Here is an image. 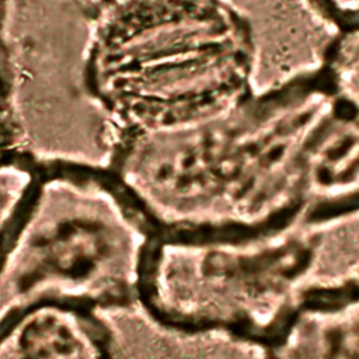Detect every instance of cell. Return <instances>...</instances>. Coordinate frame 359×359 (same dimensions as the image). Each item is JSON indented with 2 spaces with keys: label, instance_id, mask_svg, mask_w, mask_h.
I'll use <instances>...</instances> for the list:
<instances>
[{
  "label": "cell",
  "instance_id": "6da1fadb",
  "mask_svg": "<svg viewBox=\"0 0 359 359\" xmlns=\"http://www.w3.org/2000/svg\"><path fill=\"white\" fill-rule=\"evenodd\" d=\"M87 87L121 133L208 118L250 94L244 28L222 0L105 4Z\"/></svg>",
  "mask_w": 359,
  "mask_h": 359
},
{
  "label": "cell",
  "instance_id": "7a4b0ae2",
  "mask_svg": "<svg viewBox=\"0 0 359 359\" xmlns=\"http://www.w3.org/2000/svg\"><path fill=\"white\" fill-rule=\"evenodd\" d=\"M157 237L109 170L39 165L0 247V328L39 303L91 311L139 299Z\"/></svg>",
  "mask_w": 359,
  "mask_h": 359
},
{
  "label": "cell",
  "instance_id": "3957f363",
  "mask_svg": "<svg viewBox=\"0 0 359 359\" xmlns=\"http://www.w3.org/2000/svg\"><path fill=\"white\" fill-rule=\"evenodd\" d=\"M101 0H0V112L10 151L108 170L121 130L91 97Z\"/></svg>",
  "mask_w": 359,
  "mask_h": 359
},
{
  "label": "cell",
  "instance_id": "277c9868",
  "mask_svg": "<svg viewBox=\"0 0 359 359\" xmlns=\"http://www.w3.org/2000/svg\"><path fill=\"white\" fill-rule=\"evenodd\" d=\"M248 46V90L264 97L328 66L341 24L321 0H222Z\"/></svg>",
  "mask_w": 359,
  "mask_h": 359
},
{
  "label": "cell",
  "instance_id": "5b68a950",
  "mask_svg": "<svg viewBox=\"0 0 359 359\" xmlns=\"http://www.w3.org/2000/svg\"><path fill=\"white\" fill-rule=\"evenodd\" d=\"M91 313L104 331L107 359H243L233 332L171 325L140 299L101 306Z\"/></svg>",
  "mask_w": 359,
  "mask_h": 359
},
{
  "label": "cell",
  "instance_id": "8992f818",
  "mask_svg": "<svg viewBox=\"0 0 359 359\" xmlns=\"http://www.w3.org/2000/svg\"><path fill=\"white\" fill-rule=\"evenodd\" d=\"M0 359H107L104 331L88 310L39 303L0 328Z\"/></svg>",
  "mask_w": 359,
  "mask_h": 359
},
{
  "label": "cell",
  "instance_id": "52a82bcc",
  "mask_svg": "<svg viewBox=\"0 0 359 359\" xmlns=\"http://www.w3.org/2000/svg\"><path fill=\"white\" fill-rule=\"evenodd\" d=\"M39 165L14 153H0V247L38 174Z\"/></svg>",
  "mask_w": 359,
  "mask_h": 359
},
{
  "label": "cell",
  "instance_id": "ba28073f",
  "mask_svg": "<svg viewBox=\"0 0 359 359\" xmlns=\"http://www.w3.org/2000/svg\"><path fill=\"white\" fill-rule=\"evenodd\" d=\"M325 7L334 14V17L338 20L345 18L355 20L356 25H359V0H321ZM341 24V22H339Z\"/></svg>",
  "mask_w": 359,
  "mask_h": 359
},
{
  "label": "cell",
  "instance_id": "9c48e42d",
  "mask_svg": "<svg viewBox=\"0 0 359 359\" xmlns=\"http://www.w3.org/2000/svg\"><path fill=\"white\" fill-rule=\"evenodd\" d=\"M4 151H10V149H8L7 133H6L3 118H1V112H0V153H4Z\"/></svg>",
  "mask_w": 359,
  "mask_h": 359
},
{
  "label": "cell",
  "instance_id": "30bf717a",
  "mask_svg": "<svg viewBox=\"0 0 359 359\" xmlns=\"http://www.w3.org/2000/svg\"><path fill=\"white\" fill-rule=\"evenodd\" d=\"M115 1H122V0H101L102 6H105V4H109V3H115Z\"/></svg>",
  "mask_w": 359,
  "mask_h": 359
}]
</instances>
